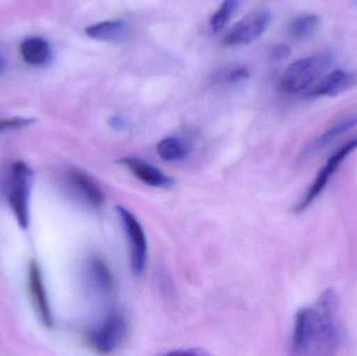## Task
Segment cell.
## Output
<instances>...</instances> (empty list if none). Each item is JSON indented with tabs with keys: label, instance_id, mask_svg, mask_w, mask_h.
<instances>
[{
	"label": "cell",
	"instance_id": "obj_1",
	"mask_svg": "<svg viewBox=\"0 0 357 356\" xmlns=\"http://www.w3.org/2000/svg\"><path fill=\"white\" fill-rule=\"evenodd\" d=\"M344 339L340 299L326 290L312 307L298 311L291 349L296 355L331 356L339 351Z\"/></svg>",
	"mask_w": 357,
	"mask_h": 356
},
{
	"label": "cell",
	"instance_id": "obj_2",
	"mask_svg": "<svg viewBox=\"0 0 357 356\" xmlns=\"http://www.w3.org/2000/svg\"><path fill=\"white\" fill-rule=\"evenodd\" d=\"M333 61L335 58L331 52H321L296 61L283 73L280 81L281 90L287 94L305 91L328 70Z\"/></svg>",
	"mask_w": 357,
	"mask_h": 356
},
{
	"label": "cell",
	"instance_id": "obj_3",
	"mask_svg": "<svg viewBox=\"0 0 357 356\" xmlns=\"http://www.w3.org/2000/svg\"><path fill=\"white\" fill-rule=\"evenodd\" d=\"M33 181V171L23 162L17 161L10 167V188L8 203L14 212L18 225L27 229L29 225V194Z\"/></svg>",
	"mask_w": 357,
	"mask_h": 356
},
{
	"label": "cell",
	"instance_id": "obj_4",
	"mask_svg": "<svg viewBox=\"0 0 357 356\" xmlns=\"http://www.w3.org/2000/svg\"><path fill=\"white\" fill-rule=\"evenodd\" d=\"M356 150H357V137L344 144L335 154L329 157L324 167L320 169L318 175L314 178L312 185L310 186L307 192L304 194L303 199L298 203L295 208L296 212H303L314 202V200L322 194L323 190L328 184L329 180L335 175V171L339 169L342 163Z\"/></svg>",
	"mask_w": 357,
	"mask_h": 356
},
{
	"label": "cell",
	"instance_id": "obj_5",
	"mask_svg": "<svg viewBox=\"0 0 357 356\" xmlns=\"http://www.w3.org/2000/svg\"><path fill=\"white\" fill-rule=\"evenodd\" d=\"M116 211L123 222L126 234L130 242L132 271L136 276L142 275L148 258V244L144 228L135 215L125 207L117 206Z\"/></svg>",
	"mask_w": 357,
	"mask_h": 356
},
{
	"label": "cell",
	"instance_id": "obj_6",
	"mask_svg": "<svg viewBox=\"0 0 357 356\" xmlns=\"http://www.w3.org/2000/svg\"><path fill=\"white\" fill-rule=\"evenodd\" d=\"M127 330L125 319L119 314H112L100 327L90 332L88 342L98 353L109 355L125 340Z\"/></svg>",
	"mask_w": 357,
	"mask_h": 356
},
{
	"label": "cell",
	"instance_id": "obj_7",
	"mask_svg": "<svg viewBox=\"0 0 357 356\" xmlns=\"http://www.w3.org/2000/svg\"><path fill=\"white\" fill-rule=\"evenodd\" d=\"M268 10H257L249 13L233 25L225 37V44L229 46L249 44L255 41L268 29L271 22Z\"/></svg>",
	"mask_w": 357,
	"mask_h": 356
},
{
	"label": "cell",
	"instance_id": "obj_8",
	"mask_svg": "<svg viewBox=\"0 0 357 356\" xmlns=\"http://www.w3.org/2000/svg\"><path fill=\"white\" fill-rule=\"evenodd\" d=\"M357 86V72H348V71L337 70L329 73L324 77L314 89L310 90L308 96L310 98H320V96L340 95L349 91Z\"/></svg>",
	"mask_w": 357,
	"mask_h": 356
},
{
	"label": "cell",
	"instance_id": "obj_9",
	"mask_svg": "<svg viewBox=\"0 0 357 356\" xmlns=\"http://www.w3.org/2000/svg\"><path fill=\"white\" fill-rule=\"evenodd\" d=\"M119 162L132 171L134 176L140 181L152 187L167 188L174 185L173 178L165 175L163 171L157 167H153L150 163L135 157H126L119 160Z\"/></svg>",
	"mask_w": 357,
	"mask_h": 356
},
{
	"label": "cell",
	"instance_id": "obj_10",
	"mask_svg": "<svg viewBox=\"0 0 357 356\" xmlns=\"http://www.w3.org/2000/svg\"><path fill=\"white\" fill-rule=\"evenodd\" d=\"M29 288L31 298H33L42 322L46 327H52L54 321H52V311H50L47 294H46L41 271H40L39 267L35 261H31V265H29Z\"/></svg>",
	"mask_w": 357,
	"mask_h": 356
},
{
	"label": "cell",
	"instance_id": "obj_11",
	"mask_svg": "<svg viewBox=\"0 0 357 356\" xmlns=\"http://www.w3.org/2000/svg\"><path fill=\"white\" fill-rule=\"evenodd\" d=\"M69 183L84 201L92 207H100L105 201V194L98 182L85 171L73 169L67 175Z\"/></svg>",
	"mask_w": 357,
	"mask_h": 356
},
{
	"label": "cell",
	"instance_id": "obj_12",
	"mask_svg": "<svg viewBox=\"0 0 357 356\" xmlns=\"http://www.w3.org/2000/svg\"><path fill=\"white\" fill-rule=\"evenodd\" d=\"M357 125V114L351 115V116L345 117L339 123L327 130L324 133L321 134L316 139L312 140L308 146L304 148L303 152L300 155L301 161H306L312 158L314 155L320 153L325 146H328L333 140L337 139L340 136L343 135L349 130L354 129Z\"/></svg>",
	"mask_w": 357,
	"mask_h": 356
},
{
	"label": "cell",
	"instance_id": "obj_13",
	"mask_svg": "<svg viewBox=\"0 0 357 356\" xmlns=\"http://www.w3.org/2000/svg\"><path fill=\"white\" fill-rule=\"evenodd\" d=\"M128 27L123 21H104L90 25L85 29L86 35L94 40L104 42H117L125 39Z\"/></svg>",
	"mask_w": 357,
	"mask_h": 356
},
{
	"label": "cell",
	"instance_id": "obj_14",
	"mask_svg": "<svg viewBox=\"0 0 357 356\" xmlns=\"http://www.w3.org/2000/svg\"><path fill=\"white\" fill-rule=\"evenodd\" d=\"M90 281L100 293L108 294L114 286L112 272L100 257H93L88 263Z\"/></svg>",
	"mask_w": 357,
	"mask_h": 356
},
{
	"label": "cell",
	"instance_id": "obj_15",
	"mask_svg": "<svg viewBox=\"0 0 357 356\" xmlns=\"http://www.w3.org/2000/svg\"><path fill=\"white\" fill-rule=\"evenodd\" d=\"M23 60L33 66L45 64L50 56V47L42 38H29L20 46Z\"/></svg>",
	"mask_w": 357,
	"mask_h": 356
},
{
	"label": "cell",
	"instance_id": "obj_16",
	"mask_svg": "<svg viewBox=\"0 0 357 356\" xmlns=\"http://www.w3.org/2000/svg\"><path fill=\"white\" fill-rule=\"evenodd\" d=\"M156 150L163 160L178 162L188 156L190 146L181 138L167 137L157 144Z\"/></svg>",
	"mask_w": 357,
	"mask_h": 356
},
{
	"label": "cell",
	"instance_id": "obj_17",
	"mask_svg": "<svg viewBox=\"0 0 357 356\" xmlns=\"http://www.w3.org/2000/svg\"><path fill=\"white\" fill-rule=\"evenodd\" d=\"M321 24V18L317 15H302L291 21L289 33L294 39H307L318 33Z\"/></svg>",
	"mask_w": 357,
	"mask_h": 356
},
{
	"label": "cell",
	"instance_id": "obj_18",
	"mask_svg": "<svg viewBox=\"0 0 357 356\" xmlns=\"http://www.w3.org/2000/svg\"><path fill=\"white\" fill-rule=\"evenodd\" d=\"M239 0H225L218 12L212 16L210 25L214 33H218L224 29L230 17L238 6Z\"/></svg>",
	"mask_w": 357,
	"mask_h": 356
},
{
	"label": "cell",
	"instance_id": "obj_19",
	"mask_svg": "<svg viewBox=\"0 0 357 356\" xmlns=\"http://www.w3.org/2000/svg\"><path fill=\"white\" fill-rule=\"evenodd\" d=\"M35 123V119L23 118V117H14V118L0 119V132L12 131V130H21L29 127Z\"/></svg>",
	"mask_w": 357,
	"mask_h": 356
},
{
	"label": "cell",
	"instance_id": "obj_20",
	"mask_svg": "<svg viewBox=\"0 0 357 356\" xmlns=\"http://www.w3.org/2000/svg\"><path fill=\"white\" fill-rule=\"evenodd\" d=\"M250 77L249 70L245 67H236V68L231 70L227 75L226 81L228 83H236V82L243 81V79H248Z\"/></svg>",
	"mask_w": 357,
	"mask_h": 356
},
{
	"label": "cell",
	"instance_id": "obj_21",
	"mask_svg": "<svg viewBox=\"0 0 357 356\" xmlns=\"http://www.w3.org/2000/svg\"><path fill=\"white\" fill-rule=\"evenodd\" d=\"M272 56L276 60H283L291 56V49L287 45H277L273 48Z\"/></svg>",
	"mask_w": 357,
	"mask_h": 356
},
{
	"label": "cell",
	"instance_id": "obj_22",
	"mask_svg": "<svg viewBox=\"0 0 357 356\" xmlns=\"http://www.w3.org/2000/svg\"><path fill=\"white\" fill-rule=\"evenodd\" d=\"M109 123H110L111 127H114V129L116 130H123L125 129L126 125H127L125 119L121 118V117L119 116L111 117Z\"/></svg>",
	"mask_w": 357,
	"mask_h": 356
},
{
	"label": "cell",
	"instance_id": "obj_23",
	"mask_svg": "<svg viewBox=\"0 0 357 356\" xmlns=\"http://www.w3.org/2000/svg\"><path fill=\"white\" fill-rule=\"evenodd\" d=\"M6 61H4V59L2 58L1 56H0V75H1V73H3L4 71H6Z\"/></svg>",
	"mask_w": 357,
	"mask_h": 356
}]
</instances>
